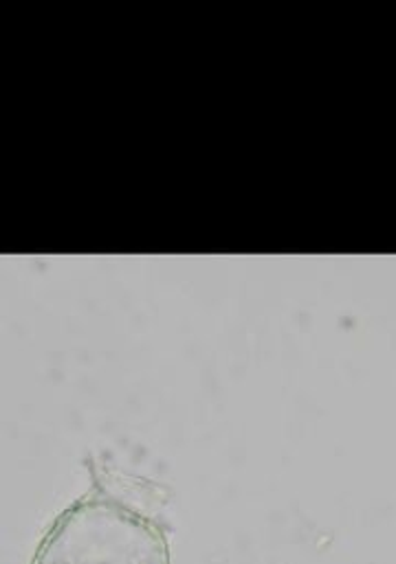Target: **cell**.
Returning a JSON list of instances; mask_svg holds the SVG:
<instances>
[{
	"instance_id": "6da1fadb",
	"label": "cell",
	"mask_w": 396,
	"mask_h": 564,
	"mask_svg": "<svg viewBox=\"0 0 396 564\" xmlns=\"http://www.w3.org/2000/svg\"><path fill=\"white\" fill-rule=\"evenodd\" d=\"M31 564H172L168 528L97 484L53 521Z\"/></svg>"
}]
</instances>
